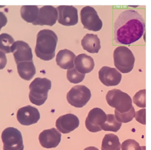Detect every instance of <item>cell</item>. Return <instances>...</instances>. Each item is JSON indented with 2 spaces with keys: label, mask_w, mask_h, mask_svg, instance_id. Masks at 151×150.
I'll use <instances>...</instances> for the list:
<instances>
[{
  "label": "cell",
  "mask_w": 151,
  "mask_h": 150,
  "mask_svg": "<svg viewBox=\"0 0 151 150\" xmlns=\"http://www.w3.org/2000/svg\"><path fill=\"white\" fill-rule=\"evenodd\" d=\"M145 30L143 17L136 10L127 9L119 15L114 22V38L118 44L129 45L139 40Z\"/></svg>",
  "instance_id": "obj_1"
},
{
  "label": "cell",
  "mask_w": 151,
  "mask_h": 150,
  "mask_svg": "<svg viewBox=\"0 0 151 150\" xmlns=\"http://www.w3.org/2000/svg\"><path fill=\"white\" fill-rule=\"evenodd\" d=\"M58 41L56 34L51 30H42L37 35L35 53L38 58L44 61L52 60Z\"/></svg>",
  "instance_id": "obj_2"
},
{
  "label": "cell",
  "mask_w": 151,
  "mask_h": 150,
  "mask_svg": "<svg viewBox=\"0 0 151 150\" xmlns=\"http://www.w3.org/2000/svg\"><path fill=\"white\" fill-rule=\"evenodd\" d=\"M51 87V81L47 78H35L29 84V99L37 106L43 105L48 98V91Z\"/></svg>",
  "instance_id": "obj_3"
},
{
  "label": "cell",
  "mask_w": 151,
  "mask_h": 150,
  "mask_svg": "<svg viewBox=\"0 0 151 150\" xmlns=\"http://www.w3.org/2000/svg\"><path fill=\"white\" fill-rule=\"evenodd\" d=\"M114 64L116 69L122 73L132 70L135 58L132 51L125 46L117 47L113 52Z\"/></svg>",
  "instance_id": "obj_4"
},
{
  "label": "cell",
  "mask_w": 151,
  "mask_h": 150,
  "mask_svg": "<svg viewBox=\"0 0 151 150\" xmlns=\"http://www.w3.org/2000/svg\"><path fill=\"white\" fill-rule=\"evenodd\" d=\"M106 99L109 106L115 108L120 113L128 112L133 106L130 96L119 89H114L108 91Z\"/></svg>",
  "instance_id": "obj_5"
},
{
  "label": "cell",
  "mask_w": 151,
  "mask_h": 150,
  "mask_svg": "<svg viewBox=\"0 0 151 150\" xmlns=\"http://www.w3.org/2000/svg\"><path fill=\"white\" fill-rule=\"evenodd\" d=\"M3 150H24L22 136L21 132L14 127L5 128L2 132Z\"/></svg>",
  "instance_id": "obj_6"
},
{
  "label": "cell",
  "mask_w": 151,
  "mask_h": 150,
  "mask_svg": "<svg viewBox=\"0 0 151 150\" xmlns=\"http://www.w3.org/2000/svg\"><path fill=\"white\" fill-rule=\"evenodd\" d=\"M90 89L84 85H76L73 87L67 94V100L73 106L82 107L91 98Z\"/></svg>",
  "instance_id": "obj_7"
},
{
  "label": "cell",
  "mask_w": 151,
  "mask_h": 150,
  "mask_svg": "<svg viewBox=\"0 0 151 150\" xmlns=\"http://www.w3.org/2000/svg\"><path fill=\"white\" fill-rule=\"evenodd\" d=\"M80 18L84 28L90 31H99L102 28L103 23L97 11L90 6H86L81 9Z\"/></svg>",
  "instance_id": "obj_8"
},
{
  "label": "cell",
  "mask_w": 151,
  "mask_h": 150,
  "mask_svg": "<svg viewBox=\"0 0 151 150\" xmlns=\"http://www.w3.org/2000/svg\"><path fill=\"white\" fill-rule=\"evenodd\" d=\"M106 119L107 115L101 109L94 107L88 113L85 121L86 127L91 132L101 131V126L104 123Z\"/></svg>",
  "instance_id": "obj_9"
},
{
  "label": "cell",
  "mask_w": 151,
  "mask_h": 150,
  "mask_svg": "<svg viewBox=\"0 0 151 150\" xmlns=\"http://www.w3.org/2000/svg\"><path fill=\"white\" fill-rule=\"evenodd\" d=\"M58 12V22L65 26H72L77 24V9L72 5H60L56 8Z\"/></svg>",
  "instance_id": "obj_10"
},
{
  "label": "cell",
  "mask_w": 151,
  "mask_h": 150,
  "mask_svg": "<svg viewBox=\"0 0 151 150\" xmlns=\"http://www.w3.org/2000/svg\"><path fill=\"white\" fill-rule=\"evenodd\" d=\"M11 53H13L14 60L17 64L21 62L32 61V53L29 44L24 41H14L11 47Z\"/></svg>",
  "instance_id": "obj_11"
},
{
  "label": "cell",
  "mask_w": 151,
  "mask_h": 150,
  "mask_svg": "<svg viewBox=\"0 0 151 150\" xmlns=\"http://www.w3.org/2000/svg\"><path fill=\"white\" fill-rule=\"evenodd\" d=\"M40 118V114L38 110L30 105L21 107L17 113L18 121L24 126H29L36 123Z\"/></svg>",
  "instance_id": "obj_12"
},
{
  "label": "cell",
  "mask_w": 151,
  "mask_h": 150,
  "mask_svg": "<svg viewBox=\"0 0 151 150\" xmlns=\"http://www.w3.org/2000/svg\"><path fill=\"white\" fill-rule=\"evenodd\" d=\"M57 18V9L51 5H45L39 9L37 19L32 24L52 26L55 24Z\"/></svg>",
  "instance_id": "obj_13"
},
{
  "label": "cell",
  "mask_w": 151,
  "mask_h": 150,
  "mask_svg": "<svg viewBox=\"0 0 151 150\" xmlns=\"http://www.w3.org/2000/svg\"><path fill=\"white\" fill-rule=\"evenodd\" d=\"M41 145L45 148H53L57 147L61 139V133L55 128L44 130L38 136Z\"/></svg>",
  "instance_id": "obj_14"
},
{
  "label": "cell",
  "mask_w": 151,
  "mask_h": 150,
  "mask_svg": "<svg viewBox=\"0 0 151 150\" xmlns=\"http://www.w3.org/2000/svg\"><path fill=\"white\" fill-rule=\"evenodd\" d=\"M99 78L105 86H113L120 83L122 74L115 68L103 66L99 71Z\"/></svg>",
  "instance_id": "obj_15"
},
{
  "label": "cell",
  "mask_w": 151,
  "mask_h": 150,
  "mask_svg": "<svg viewBox=\"0 0 151 150\" xmlns=\"http://www.w3.org/2000/svg\"><path fill=\"white\" fill-rule=\"evenodd\" d=\"M79 119L72 113H67L60 116L56 120L55 126L57 130L62 133H68L79 126Z\"/></svg>",
  "instance_id": "obj_16"
},
{
  "label": "cell",
  "mask_w": 151,
  "mask_h": 150,
  "mask_svg": "<svg viewBox=\"0 0 151 150\" xmlns=\"http://www.w3.org/2000/svg\"><path fill=\"white\" fill-rule=\"evenodd\" d=\"M74 64L78 72L84 74L91 71L94 67L93 58L84 53L80 54L76 57Z\"/></svg>",
  "instance_id": "obj_17"
},
{
  "label": "cell",
  "mask_w": 151,
  "mask_h": 150,
  "mask_svg": "<svg viewBox=\"0 0 151 150\" xmlns=\"http://www.w3.org/2000/svg\"><path fill=\"white\" fill-rule=\"evenodd\" d=\"M76 55L71 51L64 49L60 50L56 56L57 64L63 69L69 70L74 67Z\"/></svg>",
  "instance_id": "obj_18"
},
{
  "label": "cell",
  "mask_w": 151,
  "mask_h": 150,
  "mask_svg": "<svg viewBox=\"0 0 151 150\" xmlns=\"http://www.w3.org/2000/svg\"><path fill=\"white\" fill-rule=\"evenodd\" d=\"M81 45L84 50L90 53H97L100 48V40L97 35L86 34L81 40Z\"/></svg>",
  "instance_id": "obj_19"
},
{
  "label": "cell",
  "mask_w": 151,
  "mask_h": 150,
  "mask_svg": "<svg viewBox=\"0 0 151 150\" xmlns=\"http://www.w3.org/2000/svg\"><path fill=\"white\" fill-rule=\"evenodd\" d=\"M17 71L19 76L25 80H30L36 73L35 67L32 61L19 63L17 64Z\"/></svg>",
  "instance_id": "obj_20"
},
{
  "label": "cell",
  "mask_w": 151,
  "mask_h": 150,
  "mask_svg": "<svg viewBox=\"0 0 151 150\" xmlns=\"http://www.w3.org/2000/svg\"><path fill=\"white\" fill-rule=\"evenodd\" d=\"M120 146L118 136L113 133H108L103 138L101 150H120Z\"/></svg>",
  "instance_id": "obj_21"
},
{
  "label": "cell",
  "mask_w": 151,
  "mask_h": 150,
  "mask_svg": "<svg viewBox=\"0 0 151 150\" xmlns=\"http://www.w3.org/2000/svg\"><path fill=\"white\" fill-rule=\"evenodd\" d=\"M39 8L37 5H23L20 9L22 18L28 23L33 24L37 19Z\"/></svg>",
  "instance_id": "obj_22"
},
{
  "label": "cell",
  "mask_w": 151,
  "mask_h": 150,
  "mask_svg": "<svg viewBox=\"0 0 151 150\" xmlns=\"http://www.w3.org/2000/svg\"><path fill=\"white\" fill-rule=\"evenodd\" d=\"M104 123L101 126V130L116 132L121 128L122 123L118 121L113 114H108Z\"/></svg>",
  "instance_id": "obj_23"
},
{
  "label": "cell",
  "mask_w": 151,
  "mask_h": 150,
  "mask_svg": "<svg viewBox=\"0 0 151 150\" xmlns=\"http://www.w3.org/2000/svg\"><path fill=\"white\" fill-rule=\"evenodd\" d=\"M14 43L13 37L7 34L2 33L0 34V51L4 53H10L11 47Z\"/></svg>",
  "instance_id": "obj_24"
},
{
  "label": "cell",
  "mask_w": 151,
  "mask_h": 150,
  "mask_svg": "<svg viewBox=\"0 0 151 150\" xmlns=\"http://www.w3.org/2000/svg\"><path fill=\"white\" fill-rule=\"evenodd\" d=\"M134 115L135 110L133 106L128 112L124 113H120L116 110H114V116L116 119L122 123L130 122L134 118Z\"/></svg>",
  "instance_id": "obj_25"
},
{
  "label": "cell",
  "mask_w": 151,
  "mask_h": 150,
  "mask_svg": "<svg viewBox=\"0 0 151 150\" xmlns=\"http://www.w3.org/2000/svg\"><path fill=\"white\" fill-rule=\"evenodd\" d=\"M84 77L85 74L78 72L74 67L68 70L67 71V78L71 83H80L84 80Z\"/></svg>",
  "instance_id": "obj_26"
},
{
  "label": "cell",
  "mask_w": 151,
  "mask_h": 150,
  "mask_svg": "<svg viewBox=\"0 0 151 150\" xmlns=\"http://www.w3.org/2000/svg\"><path fill=\"white\" fill-rule=\"evenodd\" d=\"M146 90L143 89L138 91L133 96V103L139 107H146Z\"/></svg>",
  "instance_id": "obj_27"
},
{
  "label": "cell",
  "mask_w": 151,
  "mask_h": 150,
  "mask_svg": "<svg viewBox=\"0 0 151 150\" xmlns=\"http://www.w3.org/2000/svg\"><path fill=\"white\" fill-rule=\"evenodd\" d=\"M122 150H142L139 144L134 139H126L122 142L120 146Z\"/></svg>",
  "instance_id": "obj_28"
},
{
  "label": "cell",
  "mask_w": 151,
  "mask_h": 150,
  "mask_svg": "<svg viewBox=\"0 0 151 150\" xmlns=\"http://www.w3.org/2000/svg\"><path fill=\"white\" fill-rule=\"evenodd\" d=\"M146 109L144 108L143 109L139 110L135 113L134 117L136 120L143 125L146 124Z\"/></svg>",
  "instance_id": "obj_29"
},
{
  "label": "cell",
  "mask_w": 151,
  "mask_h": 150,
  "mask_svg": "<svg viewBox=\"0 0 151 150\" xmlns=\"http://www.w3.org/2000/svg\"><path fill=\"white\" fill-rule=\"evenodd\" d=\"M7 63V58L5 53L0 51V70H2L6 66Z\"/></svg>",
  "instance_id": "obj_30"
},
{
  "label": "cell",
  "mask_w": 151,
  "mask_h": 150,
  "mask_svg": "<svg viewBox=\"0 0 151 150\" xmlns=\"http://www.w3.org/2000/svg\"><path fill=\"white\" fill-rule=\"evenodd\" d=\"M8 19L4 12L0 11V30L7 24Z\"/></svg>",
  "instance_id": "obj_31"
},
{
  "label": "cell",
  "mask_w": 151,
  "mask_h": 150,
  "mask_svg": "<svg viewBox=\"0 0 151 150\" xmlns=\"http://www.w3.org/2000/svg\"><path fill=\"white\" fill-rule=\"evenodd\" d=\"M83 150H99V149L95 146H88L84 148Z\"/></svg>",
  "instance_id": "obj_32"
},
{
  "label": "cell",
  "mask_w": 151,
  "mask_h": 150,
  "mask_svg": "<svg viewBox=\"0 0 151 150\" xmlns=\"http://www.w3.org/2000/svg\"><path fill=\"white\" fill-rule=\"evenodd\" d=\"M141 149H142V150H146V146H141Z\"/></svg>",
  "instance_id": "obj_33"
},
{
  "label": "cell",
  "mask_w": 151,
  "mask_h": 150,
  "mask_svg": "<svg viewBox=\"0 0 151 150\" xmlns=\"http://www.w3.org/2000/svg\"><path fill=\"white\" fill-rule=\"evenodd\" d=\"M0 31H1V30H0Z\"/></svg>",
  "instance_id": "obj_34"
}]
</instances>
